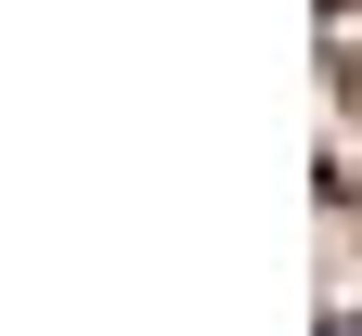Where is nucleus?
<instances>
[{"label":"nucleus","mask_w":362,"mask_h":336,"mask_svg":"<svg viewBox=\"0 0 362 336\" xmlns=\"http://www.w3.org/2000/svg\"><path fill=\"white\" fill-rule=\"evenodd\" d=\"M337 91H349V156H362V0H337Z\"/></svg>","instance_id":"f257e3e1"}]
</instances>
